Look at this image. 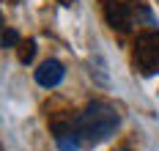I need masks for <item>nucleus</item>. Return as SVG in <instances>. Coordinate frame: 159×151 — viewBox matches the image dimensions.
I'll list each match as a JSON object with an SVG mask.
<instances>
[{"label": "nucleus", "mask_w": 159, "mask_h": 151, "mask_svg": "<svg viewBox=\"0 0 159 151\" xmlns=\"http://www.w3.org/2000/svg\"><path fill=\"white\" fill-rule=\"evenodd\" d=\"M118 124H121L118 110L112 107L110 102H104V99L91 102V104L71 121V126H74V132H77L82 146H99V143H104V140L118 129Z\"/></svg>", "instance_id": "nucleus-1"}, {"label": "nucleus", "mask_w": 159, "mask_h": 151, "mask_svg": "<svg viewBox=\"0 0 159 151\" xmlns=\"http://www.w3.org/2000/svg\"><path fill=\"white\" fill-rule=\"evenodd\" d=\"M104 17L115 30H137L154 25V14L140 0H110L104 3Z\"/></svg>", "instance_id": "nucleus-2"}, {"label": "nucleus", "mask_w": 159, "mask_h": 151, "mask_svg": "<svg viewBox=\"0 0 159 151\" xmlns=\"http://www.w3.org/2000/svg\"><path fill=\"white\" fill-rule=\"evenodd\" d=\"M134 66L140 69V74H157L159 71V33L157 30H143L137 33L134 41Z\"/></svg>", "instance_id": "nucleus-3"}, {"label": "nucleus", "mask_w": 159, "mask_h": 151, "mask_svg": "<svg viewBox=\"0 0 159 151\" xmlns=\"http://www.w3.org/2000/svg\"><path fill=\"white\" fill-rule=\"evenodd\" d=\"M63 74H66L63 63L55 61V58H49V61H44L41 66L36 69V83L41 88H55V85L63 83Z\"/></svg>", "instance_id": "nucleus-4"}, {"label": "nucleus", "mask_w": 159, "mask_h": 151, "mask_svg": "<svg viewBox=\"0 0 159 151\" xmlns=\"http://www.w3.org/2000/svg\"><path fill=\"white\" fill-rule=\"evenodd\" d=\"M52 135H55V143H58L61 151H77L82 146L74 126H71V121H55L52 124Z\"/></svg>", "instance_id": "nucleus-5"}, {"label": "nucleus", "mask_w": 159, "mask_h": 151, "mask_svg": "<svg viewBox=\"0 0 159 151\" xmlns=\"http://www.w3.org/2000/svg\"><path fill=\"white\" fill-rule=\"evenodd\" d=\"M33 55H36V41H33V39L19 41V61H22V63H30Z\"/></svg>", "instance_id": "nucleus-6"}, {"label": "nucleus", "mask_w": 159, "mask_h": 151, "mask_svg": "<svg viewBox=\"0 0 159 151\" xmlns=\"http://www.w3.org/2000/svg\"><path fill=\"white\" fill-rule=\"evenodd\" d=\"M14 44H19V36H16V30L6 28V25H0V47H14Z\"/></svg>", "instance_id": "nucleus-7"}, {"label": "nucleus", "mask_w": 159, "mask_h": 151, "mask_svg": "<svg viewBox=\"0 0 159 151\" xmlns=\"http://www.w3.org/2000/svg\"><path fill=\"white\" fill-rule=\"evenodd\" d=\"M0 151H6V149H3V146H0Z\"/></svg>", "instance_id": "nucleus-8"}, {"label": "nucleus", "mask_w": 159, "mask_h": 151, "mask_svg": "<svg viewBox=\"0 0 159 151\" xmlns=\"http://www.w3.org/2000/svg\"><path fill=\"white\" fill-rule=\"evenodd\" d=\"M118 151H126V149H118Z\"/></svg>", "instance_id": "nucleus-9"}]
</instances>
